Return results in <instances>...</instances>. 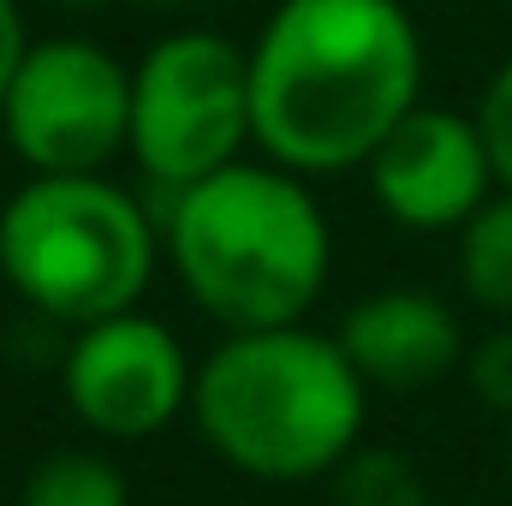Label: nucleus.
Here are the masks:
<instances>
[{"mask_svg":"<svg viewBox=\"0 0 512 506\" xmlns=\"http://www.w3.org/2000/svg\"><path fill=\"white\" fill-rule=\"evenodd\" d=\"M251 54V143L292 173H346L423 102V36L399 0H280Z\"/></svg>","mask_w":512,"mask_h":506,"instance_id":"f257e3e1","label":"nucleus"},{"mask_svg":"<svg viewBox=\"0 0 512 506\" xmlns=\"http://www.w3.org/2000/svg\"><path fill=\"white\" fill-rule=\"evenodd\" d=\"M167 256L185 292L227 328L298 322L328 286V221L304 173L268 161H227L173 191Z\"/></svg>","mask_w":512,"mask_h":506,"instance_id":"f03ea898","label":"nucleus"},{"mask_svg":"<svg viewBox=\"0 0 512 506\" xmlns=\"http://www.w3.org/2000/svg\"><path fill=\"white\" fill-rule=\"evenodd\" d=\"M203 441L268 483L334 471L364 429V376L346 346L298 322L233 328L191 376Z\"/></svg>","mask_w":512,"mask_h":506,"instance_id":"7ed1b4c3","label":"nucleus"},{"mask_svg":"<svg viewBox=\"0 0 512 506\" xmlns=\"http://www.w3.org/2000/svg\"><path fill=\"white\" fill-rule=\"evenodd\" d=\"M0 274L54 322L131 310L155 274V227L102 173H30L0 209Z\"/></svg>","mask_w":512,"mask_h":506,"instance_id":"20e7f679","label":"nucleus"},{"mask_svg":"<svg viewBox=\"0 0 512 506\" xmlns=\"http://www.w3.org/2000/svg\"><path fill=\"white\" fill-rule=\"evenodd\" d=\"M251 143V54L215 30H173L131 66L126 149L161 191H185Z\"/></svg>","mask_w":512,"mask_h":506,"instance_id":"39448f33","label":"nucleus"},{"mask_svg":"<svg viewBox=\"0 0 512 506\" xmlns=\"http://www.w3.org/2000/svg\"><path fill=\"white\" fill-rule=\"evenodd\" d=\"M0 131L30 173H102L131 131V66L90 36L30 42L0 96Z\"/></svg>","mask_w":512,"mask_h":506,"instance_id":"423d86ee","label":"nucleus"},{"mask_svg":"<svg viewBox=\"0 0 512 506\" xmlns=\"http://www.w3.org/2000/svg\"><path fill=\"white\" fill-rule=\"evenodd\" d=\"M60 381H66L72 411L96 435H114V441H143L167 429L179 405L191 399V370H185L179 340L167 334V322L137 316V304L102 322H84Z\"/></svg>","mask_w":512,"mask_h":506,"instance_id":"0eeeda50","label":"nucleus"},{"mask_svg":"<svg viewBox=\"0 0 512 506\" xmlns=\"http://www.w3.org/2000/svg\"><path fill=\"white\" fill-rule=\"evenodd\" d=\"M364 167L376 203L411 233H459L495 197V161L477 114H453L429 102H417L387 131Z\"/></svg>","mask_w":512,"mask_h":506,"instance_id":"6e6552de","label":"nucleus"},{"mask_svg":"<svg viewBox=\"0 0 512 506\" xmlns=\"http://www.w3.org/2000/svg\"><path fill=\"white\" fill-rule=\"evenodd\" d=\"M334 340L346 346L364 387H387V393H417V387L441 381L465 352L453 310L411 286H393V292L352 304Z\"/></svg>","mask_w":512,"mask_h":506,"instance_id":"1a4fd4ad","label":"nucleus"},{"mask_svg":"<svg viewBox=\"0 0 512 506\" xmlns=\"http://www.w3.org/2000/svg\"><path fill=\"white\" fill-rule=\"evenodd\" d=\"M459 280L483 310L512 316V191H501V185L459 227Z\"/></svg>","mask_w":512,"mask_h":506,"instance_id":"9d476101","label":"nucleus"},{"mask_svg":"<svg viewBox=\"0 0 512 506\" xmlns=\"http://www.w3.org/2000/svg\"><path fill=\"white\" fill-rule=\"evenodd\" d=\"M24 506H131V489L96 453H54L30 471Z\"/></svg>","mask_w":512,"mask_h":506,"instance_id":"9b49d317","label":"nucleus"},{"mask_svg":"<svg viewBox=\"0 0 512 506\" xmlns=\"http://www.w3.org/2000/svg\"><path fill=\"white\" fill-rule=\"evenodd\" d=\"M340 506H423V489H417V477H411L405 459L370 453V459H358V465L346 471Z\"/></svg>","mask_w":512,"mask_h":506,"instance_id":"f8f14e48","label":"nucleus"},{"mask_svg":"<svg viewBox=\"0 0 512 506\" xmlns=\"http://www.w3.org/2000/svg\"><path fill=\"white\" fill-rule=\"evenodd\" d=\"M477 126H483V143H489V161H495V185L512 191V54L495 66L483 102H477Z\"/></svg>","mask_w":512,"mask_h":506,"instance_id":"ddd939ff","label":"nucleus"},{"mask_svg":"<svg viewBox=\"0 0 512 506\" xmlns=\"http://www.w3.org/2000/svg\"><path fill=\"white\" fill-rule=\"evenodd\" d=\"M471 387H477V399L512 411V328L507 334H489V340L471 352Z\"/></svg>","mask_w":512,"mask_h":506,"instance_id":"4468645a","label":"nucleus"},{"mask_svg":"<svg viewBox=\"0 0 512 506\" xmlns=\"http://www.w3.org/2000/svg\"><path fill=\"white\" fill-rule=\"evenodd\" d=\"M24 48H30V36H24V18H18V0H0V96H6Z\"/></svg>","mask_w":512,"mask_h":506,"instance_id":"2eb2a0df","label":"nucleus"},{"mask_svg":"<svg viewBox=\"0 0 512 506\" xmlns=\"http://www.w3.org/2000/svg\"><path fill=\"white\" fill-rule=\"evenodd\" d=\"M149 6H179V0H149Z\"/></svg>","mask_w":512,"mask_h":506,"instance_id":"dca6fc26","label":"nucleus"},{"mask_svg":"<svg viewBox=\"0 0 512 506\" xmlns=\"http://www.w3.org/2000/svg\"><path fill=\"white\" fill-rule=\"evenodd\" d=\"M72 6H90V0H72Z\"/></svg>","mask_w":512,"mask_h":506,"instance_id":"f3484780","label":"nucleus"}]
</instances>
